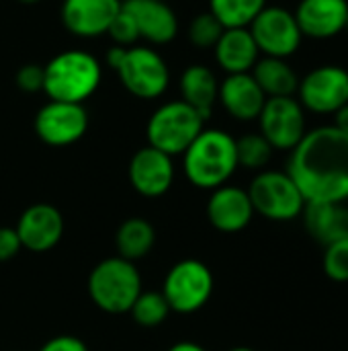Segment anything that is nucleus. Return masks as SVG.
<instances>
[{
  "instance_id": "obj_1",
  "label": "nucleus",
  "mask_w": 348,
  "mask_h": 351,
  "mask_svg": "<svg viewBox=\"0 0 348 351\" xmlns=\"http://www.w3.org/2000/svg\"><path fill=\"white\" fill-rule=\"evenodd\" d=\"M287 175L306 204H345L348 199V136L334 125L306 132L291 150Z\"/></svg>"
},
{
  "instance_id": "obj_2",
  "label": "nucleus",
  "mask_w": 348,
  "mask_h": 351,
  "mask_svg": "<svg viewBox=\"0 0 348 351\" xmlns=\"http://www.w3.org/2000/svg\"><path fill=\"white\" fill-rule=\"evenodd\" d=\"M180 156L187 181L203 191L226 185L238 171L236 138L219 128H205Z\"/></svg>"
},
{
  "instance_id": "obj_3",
  "label": "nucleus",
  "mask_w": 348,
  "mask_h": 351,
  "mask_svg": "<svg viewBox=\"0 0 348 351\" xmlns=\"http://www.w3.org/2000/svg\"><path fill=\"white\" fill-rule=\"evenodd\" d=\"M103 82L101 62L84 49H68L43 66V93L49 101L84 105Z\"/></svg>"
},
{
  "instance_id": "obj_4",
  "label": "nucleus",
  "mask_w": 348,
  "mask_h": 351,
  "mask_svg": "<svg viewBox=\"0 0 348 351\" xmlns=\"http://www.w3.org/2000/svg\"><path fill=\"white\" fill-rule=\"evenodd\" d=\"M107 64L117 72L125 90L142 101L162 97L170 84V68L154 47L113 45L107 51Z\"/></svg>"
},
{
  "instance_id": "obj_5",
  "label": "nucleus",
  "mask_w": 348,
  "mask_h": 351,
  "mask_svg": "<svg viewBox=\"0 0 348 351\" xmlns=\"http://www.w3.org/2000/svg\"><path fill=\"white\" fill-rule=\"evenodd\" d=\"M86 288L98 311L107 315H127L144 290V280L133 261L115 255L92 267Z\"/></svg>"
},
{
  "instance_id": "obj_6",
  "label": "nucleus",
  "mask_w": 348,
  "mask_h": 351,
  "mask_svg": "<svg viewBox=\"0 0 348 351\" xmlns=\"http://www.w3.org/2000/svg\"><path fill=\"white\" fill-rule=\"evenodd\" d=\"M205 121L207 119L185 101H168L160 105L148 119V146H154L172 158L180 156L205 130Z\"/></svg>"
},
{
  "instance_id": "obj_7",
  "label": "nucleus",
  "mask_w": 348,
  "mask_h": 351,
  "mask_svg": "<svg viewBox=\"0 0 348 351\" xmlns=\"http://www.w3.org/2000/svg\"><path fill=\"white\" fill-rule=\"evenodd\" d=\"M215 278L211 269L199 259L176 261L162 282V296L176 315L199 313L213 296Z\"/></svg>"
},
{
  "instance_id": "obj_8",
  "label": "nucleus",
  "mask_w": 348,
  "mask_h": 351,
  "mask_svg": "<svg viewBox=\"0 0 348 351\" xmlns=\"http://www.w3.org/2000/svg\"><path fill=\"white\" fill-rule=\"evenodd\" d=\"M254 214L273 222H289L304 214L306 199L287 171H260L248 185Z\"/></svg>"
},
{
  "instance_id": "obj_9",
  "label": "nucleus",
  "mask_w": 348,
  "mask_h": 351,
  "mask_svg": "<svg viewBox=\"0 0 348 351\" xmlns=\"http://www.w3.org/2000/svg\"><path fill=\"white\" fill-rule=\"evenodd\" d=\"M248 31L260 53L281 60L293 56L304 39L295 14L283 6H265L250 23Z\"/></svg>"
},
{
  "instance_id": "obj_10",
  "label": "nucleus",
  "mask_w": 348,
  "mask_h": 351,
  "mask_svg": "<svg viewBox=\"0 0 348 351\" xmlns=\"http://www.w3.org/2000/svg\"><path fill=\"white\" fill-rule=\"evenodd\" d=\"M37 138L51 148H66L80 142L88 130V111L80 103L47 101L33 119Z\"/></svg>"
},
{
  "instance_id": "obj_11",
  "label": "nucleus",
  "mask_w": 348,
  "mask_h": 351,
  "mask_svg": "<svg viewBox=\"0 0 348 351\" xmlns=\"http://www.w3.org/2000/svg\"><path fill=\"white\" fill-rule=\"evenodd\" d=\"M260 134L273 150L291 152L306 136V109L295 97H269L258 115Z\"/></svg>"
},
{
  "instance_id": "obj_12",
  "label": "nucleus",
  "mask_w": 348,
  "mask_h": 351,
  "mask_svg": "<svg viewBox=\"0 0 348 351\" xmlns=\"http://www.w3.org/2000/svg\"><path fill=\"white\" fill-rule=\"evenodd\" d=\"M297 95L306 111L334 115L348 103V70L334 64L318 66L299 78Z\"/></svg>"
},
{
  "instance_id": "obj_13",
  "label": "nucleus",
  "mask_w": 348,
  "mask_h": 351,
  "mask_svg": "<svg viewBox=\"0 0 348 351\" xmlns=\"http://www.w3.org/2000/svg\"><path fill=\"white\" fill-rule=\"evenodd\" d=\"M174 158L154 146H144L129 158L127 179L133 191L142 197L156 199L166 195L174 183Z\"/></svg>"
},
{
  "instance_id": "obj_14",
  "label": "nucleus",
  "mask_w": 348,
  "mask_h": 351,
  "mask_svg": "<svg viewBox=\"0 0 348 351\" xmlns=\"http://www.w3.org/2000/svg\"><path fill=\"white\" fill-rule=\"evenodd\" d=\"M14 230L23 249L31 253H47L57 247L64 237L66 224L62 212L51 204H33L23 210Z\"/></svg>"
},
{
  "instance_id": "obj_15",
  "label": "nucleus",
  "mask_w": 348,
  "mask_h": 351,
  "mask_svg": "<svg viewBox=\"0 0 348 351\" xmlns=\"http://www.w3.org/2000/svg\"><path fill=\"white\" fill-rule=\"evenodd\" d=\"M123 0H64L59 16L64 27L82 39L107 35L113 19L121 12Z\"/></svg>"
},
{
  "instance_id": "obj_16",
  "label": "nucleus",
  "mask_w": 348,
  "mask_h": 351,
  "mask_svg": "<svg viewBox=\"0 0 348 351\" xmlns=\"http://www.w3.org/2000/svg\"><path fill=\"white\" fill-rule=\"evenodd\" d=\"M205 214L215 230L234 234L244 230L252 222L254 208L246 189L226 183L209 193Z\"/></svg>"
},
{
  "instance_id": "obj_17",
  "label": "nucleus",
  "mask_w": 348,
  "mask_h": 351,
  "mask_svg": "<svg viewBox=\"0 0 348 351\" xmlns=\"http://www.w3.org/2000/svg\"><path fill=\"white\" fill-rule=\"evenodd\" d=\"M123 10L131 16L139 39L166 45L178 35V16L164 0H123Z\"/></svg>"
},
{
  "instance_id": "obj_18",
  "label": "nucleus",
  "mask_w": 348,
  "mask_h": 351,
  "mask_svg": "<svg viewBox=\"0 0 348 351\" xmlns=\"http://www.w3.org/2000/svg\"><path fill=\"white\" fill-rule=\"evenodd\" d=\"M293 14L304 37L332 39L347 27L348 0H302Z\"/></svg>"
},
{
  "instance_id": "obj_19",
  "label": "nucleus",
  "mask_w": 348,
  "mask_h": 351,
  "mask_svg": "<svg viewBox=\"0 0 348 351\" xmlns=\"http://www.w3.org/2000/svg\"><path fill=\"white\" fill-rule=\"evenodd\" d=\"M217 103L226 109V113L238 121H254L258 119L267 95L256 84L250 72L244 74H228L219 82Z\"/></svg>"
},
{
  "instance_id": "obj_20",
  "label": "nucleus",
  "mask_w": 348,
  "mask_h": 351,
  "mask_svg": "<svg viewBox=\"0 0 348 351\" xmlns=\"http://www.w3.org/2000/svg\"><path fill=\"white\" fill-rule=\"evenodd\" d=\"M215 62L228 74H244L252 72L254 64L260 58V51L252 39L248 27L244 29H226L219 41L213 47Z\"/></svg>"
},
{
  "instance_id": "obj_21",
  "label": "nucleus",
  "mask_w": 348,
  "mask_h": 351,
  "mask_svg": "<svg viewBox=\"0 0 348 351\" xmlns=\"http://www.w3.org/2000/svg\"><path fill=\"white\" fill-rule=\"evenodd\" d=\"M178 88H180V101L191 105L205 119L211 117L219 93V80L211 68L203 64H191L180 74Z\"/></svg>"
},
{
  "instance_id": "obj_22",
  "label": "nucleus",
  "mask_w": 348,
  "mask_h": 351,
  "mask_svg": "<svg viewBox=\"0 0 348 351\" xmlns=\"http://www.w3.org/2000/svg\"><path fill=\"white\" fill-rule=\"evenodd\" d=\"M302 216L308 232L324 247L348 239V208L345 204H306Z\"/></svg>"
},
{
  "instance_id": "obj_23",
  "label": "nucleus",
  "mask_w": 348,
  "mask_h": 351,
  "mask_svg": "<svg viewBox=\"0 0 348 351\" xmlns=\"http://www.w3.org/2000/svg\"><path fill=\"white\" fill-rule=\"evenodd\" d=\"M156 245V228L150 220L142 216L127 218L115 230V249L117 255L127 261H139L152 253Z\"/></svg>"
},
{
  "instance_id": "obj_24",
  "label": "nucleus",
  "mask_w": 348,
  "mask_h": 351,
  "mask_svg": "<svg viewBox=\"0 0 348 351\" xmlns=\"http://www.w3.org/2000/svg\"><path fill=\"white\" fill-rule=\"evenodd\" d=\"M263 93L269 97H293L299 86L297 72L281 58H258L250 72Z\"/></svg>"
},
{
  "instance_id": "obj_25",
  "label": "nucleus",
  "mask_w": 348,
  "mask_h": 351,
  "mask_svg": "<svg viewBox=\"0 0 348 351\" xmlns=\"http://www.w3.org/2000/svg\"><path fill=\"white\" fill-rule=\"evenodd\" d=\"M267 6V0H209V12L224 29H244Z\"/></svg>"
},
{
  "instance_id": "obj_26",
  "label": "nucleus",
  "mask_w": 348,
  "mask_h": 351,
  "mask_svg": "<svg viewBox=\"0 0 348 351\" xmlns=\"http://www.w3.org/2000/svg\"><path fill=\"white\" fill-rule=\"evenodd\" d=\"M170 313L172 311L160 290H142V294L135 298V302L127 315H131L135 325H139L144 329H154V327H160L162 323H166Z\"/></svg>"
},
{
  "instance_id": "obj_27",
  "label": "nucleus",
  "mask_w": 348,
  "mask_h": 351,
  "mask_svg": "<svg viewBox=\"0 0 348 351\" xmlns=\"http://www.w3.org/2000/svg\"><path fill=\"white\" fill-rule=\"evenodd\" d=\"M236 154H238V167L250 171H263L273 158V146L265 140L260 132L244 134L242 138L236 140Z\"/></svg>"
},
{
  "instance_id": "obj_28",
  "label": "nucleus",
  "mask_w": 348,
  "mask_h": 351,
  "mask_svg": "<svg viewBox=\"0 0 348 351\" xmlns=\"http://www.w3.org/2000/svg\"><path fill=\"white\" fill-rule=\"evenodd\" d=\"M224 31H226L224 25L209 10H205V12H199V14L193 16V21L189 23L187 35H189V41H191L193 47H197V49H213Z\"/></svg>"
},
{
  "instance_id": "obj_29",
  "label": "nucleus",
  "mask_w": 348,
  "mask_h": 351,
  "mask_svg": "<svg viewBox=\"0 0 348 351\" xmlns=\"http://www.w3.org/2000/svg\"><path fill=\"white\" fill-rule=\"evenodd\" d=\"M324 271L332 282L348 284V239L326 245L324 253Z\"/></svg>"
},
{
  "instance_id": "obj_30",
  "label": "nucleus",
  "mask_w": 348,
  "mask_h": 351,
  "mask_svg": "<svg viewBox=\"0 0 348 351\" xmlns=\"http://www.w3.org/2000/svg\"><path fill=\"white\" fill-rule=\"evenodd\" d=\"M107 35H109V37L113 39V43L119 45V47H131V45H135V43L139 41L137 29H135L131 16L123 10V6H121V12L113 19V23H111Z\"/></svg>"
},
{
  "instance_id": "obj_31",
  "label": "nucleus",
  "mask_w": 348,
  "mask_h": 351,
  "mask_svg": "<svg viewBox=\"0 0 348 351\" xmlns=\"http://www.w3.org/2000/svg\"><path fill=\"white\" fill-rule=\"evenodd\" d=\"M14 84L23 93H41L43 90V66L25 64L14 74Z\"/></svg>"
},
{
  "instance_id": "obj_32",
  "label": "nucleus",
  "mask_w": 348,
  "mask_h": 351,
  "mask_svg": "<svg viewBox=\"0 0 348 351\" xmlns=\"http://www.w3.org/2000/svg\"><path fill=\"white\" fill-rule=\"evenodd\" d=\"M23 251L14 226H0V263L14 259Z\"/></svg>"
},
{
  "instance_id": "obj_33",
  "label": "nucleus",
  "mask_w": 348,
  "mask_h": 351,
  "mask_svg": "<svg viewBox=\"0 0 348 351\" xmlns=\"http://www.w3.org/2000/svg\"><path fill=\"white\" fill-rule=\"evenodd\" d=\"M39 351H90L88 346L76 335H55L47 339Z\"/></svg>"
},
{
  "instance_id": "obj_34",
  "label": "nucleus",
  "mask_w": 348,
  "mask_h": 351,
  "mask_svg": "<svg viewBox=\"0 0 348 351\" xmlns=\"http://www.w3.org/2000/svg\"><path fill=\"white\" fill-rule=\"evenodd\" d=\"M334 128L348 136V103L334 113Z\"/></svg>"
},
{
  "instance_id": "obj_35",
  "label": "nucleus",
  "mask_w": 348,
  "mask_h": 351,
  "mask_svg": "<svg viewBox=\"0 0 348 351\" xmlns=\"http://www.w3.org/2000/svg\"><path fill=\"white\" fill-rule=\"evenodd\" d=\"M166 351H207L203 346H199L197 341H176L174 346H170Z\"/></svg>"
},
{
  "instance_id": "obj_36",
  "label": "nucleus",
  "mask_w": 348,
  "mask_h": 351,
  "mask_svg": "<svg viewBox=\"0 0 348 351\" xmlns=\"http://www.w3.org/2000/svg\"><path fill=\"white\" fill-rule=\"evenodd\" d=\"M228 351H254L252 348H244V346H240V348H232V350Z\"/></svg>"
},
{
  "instance_id": "obj_37",
  "label": "nucleus",
  "mask_w": 348,
  "mask_h": 351,
  "mask_svg": "<svg viewBox=\"0 0 348 351\" xmlns=\"http://www.w3.org/2000/svg\"><path fill=\"white\" fill-rule=\"evenodd\" d=\"M16 2H21V4H37L41 0H16Z\"/></svg>"
},
{
  "instance_id": "obj_38",
  "label": "nucleus",
  "mask_w": 348,
  "mask_h": 351,
  "mask_svg": "<svg viewBox=\"0 0 348 351\" xmlns=\"http://www.w3.org/2000/svg\"><path fill=\"white\" fill-rule=\"evenodd\" d=\"M345 31H348V16H347V27H345Z\"/></svg>"
}]
</instances>
